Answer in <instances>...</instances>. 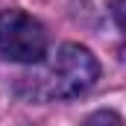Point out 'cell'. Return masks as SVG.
I'll use <instances>...</instances> for the list:
<instances>
[{
	"mask_svg": "<svg viewBox=\"0 0 126 126\" xmlns=\"http://www.w3.org/2000/svg\"><path fill=\"white\" fill-rule=\"evenodd\" d=\"M97 79H100V64L94 53L79 44H64L50 62V67L44 70V76H38V85L44 97L70 100L88 94L97 85Z\"/></svg>",
	"mask_w": 126,
	"mask_h": 126,
	"instance_id": "1",
	"label": "cell"
},
{
	"mask_svg": "<svg viewBox=\"0 0 126 126\" xmlns=\"http://www.w3.org/2000/svg\"><path fill=\"white\" fill-rule=\"evenodd\" d=\"M0 53L9 62L35 64L47 53V32L44 27L21 9L0 12Z\"/></svg>",
	"mask_w": 126,
	"mask_h": 126,
	"instance_id": "2",
	"label": "cell"
},
{
	"mask_svg": "<svg viewBox=\"0 0 126 126\" xmlns=\"http://www.w3.org/2000/svg\"><path fill=\"white\" fill-rule=\"evenodd\" d=\"M103 120H109V123H120V114H111V111H100L94 117H88V123H103Z\"/></svg>",
	"mask_w": 126,
	"mask_h": 126,
	"instance_id": "3",
	"label": "cell"
}]
</instances>
